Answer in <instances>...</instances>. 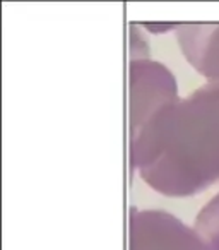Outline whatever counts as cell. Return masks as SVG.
Returning <instances> with one entry per match:
<instances>
[{"label":"cell","mask_w":219,"mask_h":250,"mask_svg":"<svg viewBox=\"0 0 219 250\" xmlns=\"http://www.w3.org/2000/svg\"><path fill=\"white\" fill-rule=\"evenodd\" d=\"M134 134V163L166 195H190L219 182V83L163 104Z\"/></svg>","instance_id":"obj_1"}]
</instances>
